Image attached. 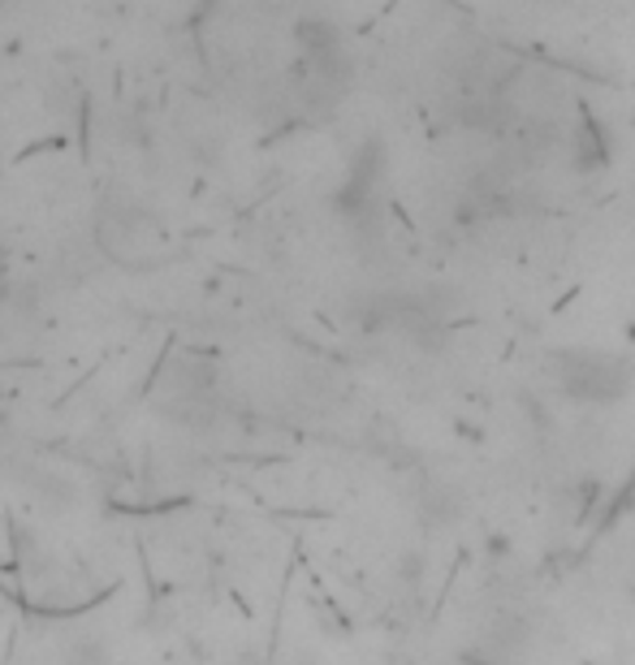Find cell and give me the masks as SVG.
I'll list each match as a JSON object with an SVG mask.
<instances>
[{
	"mask_svg": "<svg viewBox=\"0 0 635 665\" xmlns=\"http://www.w3.org/2000/svg\"><path fill=\"white\" fill-rule=\"evenodd\" d=\"M549 376L570 402L588 406H610L623 402L635 389V364L619 351H597V346H575L549 355Z\"/></svg>",
	"mask_w": 635,
	"mask_h": 665,
	"instance_id": "1",
	"label": "cell"
},
{
	"mask_svg": "<svg viewBox=\"0 0 635 665\" xmlns=\"http://www.w3.org/2000/svg\"><path fill=\"white\" fill-rule=\"evenodd\" d=\"M489 553H494V558H506V553H510V540H506L501 531H497V536H489Z\"/></svg>",
	"mask_w": 635,
	"mask_h": 665,
	"instance_id": "3",
	"label": "cell"
},
{
	"mask_svg": "<svg viewBox=\"0 0 635 665\" xmlns=\"http://www.w3.org/2000/svg\"><path fill=\"white\" fill-rule=\"evenodd\" d=\"M458 665H501V649L497 644H476V649H463Z\"/></svg>",
	"mask_w": 635,
	"mask_h": 665,
	"instance_id": "2",
	"label": "cell"
}]
</instances>
